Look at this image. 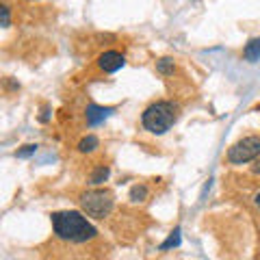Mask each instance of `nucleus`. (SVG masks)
<instances>
[{
  "label": "nucleus",
  "instance_id": "1",
  "mask_svg": "<svg viewBox=\"0 0 260 260\" xmlns=\"http://www.w3.org/2000/svg\"><path fill=\"white\" fill-rule=\"evenodd\" d=\"M52 228H54L56 237L61 241H68V243H87V241L95 239V234H98L95 228L80 213H74V210L54 213L52 215Z\"/></svg>",
  "mask_w": 260,
  "mask_h": 260
},
{
  "label": "nucleus",
  "instance_id": "2",
  "mask_svg": "<svg viewBox=\"0 0 260 260\" xmlns=\"http://www.w3.org/2000/svg\"><path fill=\"white\" fill-rule=\"evenodd\" d=\"M178 115H180V107H178L176 102L162 100V102H156L145 109L141 124L145 130H150L152 135H162L178 121Z\"/></svg>",
  "mask_w": 260,
  "mask_h": 260
},
{
  "label": "nucleus",
  "instance_id": "3",
  "mask_svg": "<svg viewBox=\"0 0 260 260\" xmlns=\"http://www.w3.org/2000/svg\"><path fill=\"white\" fill-rule=\"evenodd\" d=\"M80 204H83L85 213L89 217L104 219L111 213V208H113V193L107 191V189L87 191V193H83V198H80Z\"/></svg>",
  "mask_w": 260,
  "mask_h": 260
},
{
  "label": "nucleus",
  "instance_id": "4",
  "mask_svg": "<svg viewBox=\"0 0 260 260\" xmlns=\"http://www.w3.org/2000/svg\"><path fill=\"white\" fill-rule=\"evenodd\" d=\"M258 154H260V137H245V139H241L228 150V160L232 165H243V162L254 160Z\"/></svg>",
  "mask_w": 260,
  "mask_h": 260
},
{
  "label": "nucleus",
  "instance_id": "5",
  "mask_svg": "<svg viewBox=\"0 0 260 260\" xmlns=\"http://www.w3.org/2000/svg\"><path fill=\"white\" fill-rule=\"evenodd\" d=\"M124 63H126L124 54H119V52H115V50L104 52V54H100V59H98V65H100L104 72H109V74L121 70V68H124Z\"/></svg>",
  "mask_w": 260,
  "mask_h": 260
},
{
  "label": "nucleus",
  "instance_id": "6",
  "mask_svg": "<svg viewBox=\"0 0 260 260\" xmlns=\"http://www.w3.org/2000/svg\"><path fill=\"white\" fill-rule=\"evenodd\" d=\"M113 113L111 107H98V104H91L87 107V124L89 126H98L100 121H104Z\"/></svg>",
  "mask_w": 260,
  "mask_h": 260
},
{
  "label": "nucleus",
  "instance_id": "7",
  "mask_svg": "<svg viewBox=\"0 0 260 260\" xmlns=\"http://www.w3.org/2000/svg\"><path fill=\"white\" fill-rule=\"evenodd\" d=\"M243 56L251 63L258 61L260 59V39H251V42L245 46V50H243Z\"/></svg>",
  "mask_w": 260,
  "mask_h": 260
},
{
  "label": "nucleus",
  "instance_id": "8",
  "mask_svg": "<svg viewBox=\"0 0 260 260\" xmlns=\"http://www.w3.org/2000/svg\"><path fill=\"white\" fill-rule=\"evenodd\" d=\"M98 148V139H95V137L93 135H89V137H85V139L83 141H80L78 143V150L80 152H93Z\"/></svg>",
  "mask_w": 260,
  "mask_h": 260
},
{
  "label": "nucleus",
  "instance_id": "9",
  "mask_svg": "<svg viewBox=\"0 0 260 260\" xmlns=\"http://www.w3.org/2000/svg\"><path fill=\"white\" fill-rule=\"evenodd\" d=\"M176 245H180V228H176V230L169 234V239L162 243L160 249H169V247H176Z\"/></svg>",
  "mask_w": 260,
  "mask_h": 260
},
{
  "label": "nucleus",
  "instance_id": "10",
  "mask_svg": "<svg viewBox=\"0 0 260 260\" xmlns=\"http://www.w3.org/2000/svg\"><path fill=\"white\" fill-rule=\"evenodd\" d=\"M145 198H148V189H145L143 184H137V186H133V189H130V200L141 202V200H145Z\"/></svg>",
  "mask_w": 260,
  "mask_h": 260
},
{
  "label": "nucleus",
  "instance_id": "11",
  "mask_svg": "<svg viewBox=\"0 0 260 260\" xmlns=\"http://www.w3.org/2000/svg\"><path fill=\"white\" fill-rule=\"evenodd\" d=\"M156 70L160 72V74H174V61L172 59H160L158 63H156Z\"/></svg>",
  "mask_w": 260,
  "mask_h": 260
},
{
  "label": "nucleus",
  "instance_id": "12",
  "mask_svg": "<svg viewBox=\"0 0 260 260\" xmlns=\"http://www.w3.org/2000/svg\"><path fill=\"white\" fill-rule=\"evenodd\" d=\"M109 178V167H98L95 172H93V176H91V182L93 184H100V182H104Z\"/></svg>",
  "mask_w": 260,
  "mask_h": 260
},
{
  "label": "nucleus",
  "instance_id": "13",
  "mask_svg": "<svg viewBox=\"0 0 260 260\" xmlns=\"http://www.w3.org/2000/svg\"><path fill=\"white\" fill-rule=\"evenodd\" d=\"M35 150H37V145H24V150L18 152V158H26V156H30V154H35Z\"/></svg>",
  "mask_w": 260,
  "mask_h": 260
},
{
  "label": "nucleus",
  "instance_id": "14",
  "mask_svg": "<svg viewBox=\"0 0 260 260\" xmlns=\"http://www.w3.org/2000/svg\"><path fill=\"white\" fill-rule=\"evenodd\" d=\"M3 26H9V9H7V7H3Z\"/></svg>",
  "mask_w": 260,
  "mask_h": 260
},
{
  "label": "nucleus",
  "instance_id": "15",
  "mask_svg": "<svg viewBox=\"0 0 260 260\" xmlns=\"http://www.w3.org/2000/svg\"><path fill=\"white\" fill-rule=\"evenodd\" d=\"M251 172H254V174H260V158L256 160V165H254V167H251Z\"/></svg>",
  "mask_w": 260,
  "mask_h": 260
},
{
  "label": "nucleus",
  "instance_id": "16",
  "mask_svg": "<svg viewBox=\"0 0 260 260\" xmlns=\"http://www.w3.org/2000/svg\"><path fill=\"white\" fill-rule=\"evenodd\" d=\"M256 204H258V208H260V193L256 195Z\"/></svg>",
  "mask_w": 260,
  "mask_h": 260
}]
</instances>
